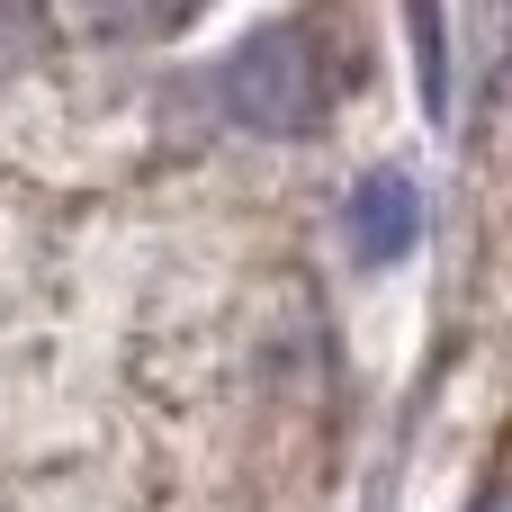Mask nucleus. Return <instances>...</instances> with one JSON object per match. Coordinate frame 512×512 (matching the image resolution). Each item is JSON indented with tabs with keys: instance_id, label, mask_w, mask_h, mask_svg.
Returning <instances> with one entry per match:
<instances>
[{
	"instance_id": "3",
	"label": "nucleus",
	"mask_w": 512,
	"mask_h": 512,
	"mask_svg": "<svg viewBox=\"0 0 512 512\" xmlns=\"http://www.w3.org/2000/svg\"><path fill=\"white\" fill-rule=\"evenodd\" d=\"M486 512H512V504H486Z\"/></svg>"
},
{
	"instance_id": "2",
	"label": "nucleus",
	"mask_w": 512,
	"mask_h": 512,
	"mask_svg": "<svg viewBox=\"0 0 512 512\" xmlns=\"http://www.w3.org/2000/svg\"><path fill=\"white\" fill-rule=\"evenodd\" d=\"M342 225H351V252H369V261H405L414 234H423V198H414L405 171H369V180L351 189Z\"/></svg>"
},
{
	"instance_id": "1",
	"label": "nucleus",
	"mask_w": 512,
	"mask_h": 512,
	"mask_svg": "<svg viewBox=\"0 0 512 512\" xmlns=\"http://www.w3.org/2000/svg\"><path fill=\"white\" fill-rule=\"evenodd\" d=\"M324 99H333V63H324V36H306V27H261L225 63V108L261 135H306L324 117Z\"/></svg>"
}]
</instances>
